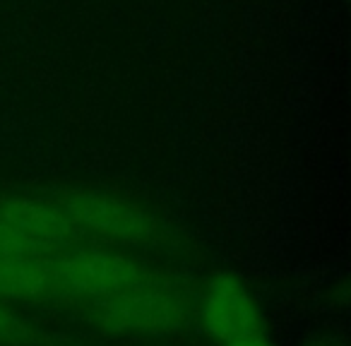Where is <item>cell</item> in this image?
Wrapping results in <instances>:
<instances>
[{
	"label": "cell",
	"mask_w": 351,
	"mask_h": 346,
	"mask_svg": "<svg viewBox=\"0 0 351 346\" xmlns=\"http://www.w3.org/2000/svg\"><path fill=\"white\" fill-rule=\"evenodd\" d=\"M39 193L58 205L94 243L169 255L188 262L205 260V250L191 231L130 193L97 183H53L39 188Z\"/></svg>",
	"instance_id": "obj_1"
},
{
	"label": "cell",
	"mask_w": 351,
	"mask_h": 346,
	"mask_svg": "<svg viewBox=\"0 0 351 346\" xmlns=\"http://www.w3.org/2000/svg\"><path fill=\"white\" fill-rule=\"evenodd\" d=\"M197 286L200 282L183 274L80 303L75 308H80V320L106 336L173 339L195 330Z\"/></svg>",
	"instance_id": "obj_2"
},
{
	"label": "cell",
	"mask_w": 351,
	"mask_h": 346,
	"mask_svg": "<svg viewBox=\"0 0 351 346\" xmlns=\"http://www.w3.org/2000/svg\"><path fill=\"white\" fill-rule=\"evenodd\" d=\"M49 260L70 306L186 274L169 264L149 262L130 250H118L104 243L70 245L56 250L53 255H49Z\"/></svg>",
	"instance_id": "obj_3"
},
{
	"label": "cell",
	"mask_w": 351,
	"mask_h": 346,
	"mask_svg": "<svg viewBox=\"0 0 351 346\" xmlns=\"http://www.w3.org/2000/svg\"><path fill=\"white\" fill-rule=\"evenodd\" d=\"M195 327L215 344H226L267 332V315L243 277L217 269L197 286Z\"/></svg>",
	"instance_id": "obj_4"
},
{
	"label": "cell",
	"mask_w": 351,
	"mask_h": 346,
	"mask_svg": "<svg viewBox=\"0 0 351 346\" xmlns=\"http://www.w3.org/2000/svg\"><path fill=\"white\" fill-rule=\"evenodd\" d=\"M0 226L53 253L70 245L94 243L58 205H53L39 190H0Z\"/></svg>",
	"instance_id": "obj_5"
},
{
	"label": "cell",
	"mask_w": 351,
	"mask_h": 346,
	"mask_svg": "<svg viewBox=\"0 0 351 346\" xmlns=\"http://www.w3.org/2000/svg\"><path fill=\"white\" fill-rule=\"evenodd\" d=\"M0 301L70 306L56 279L49 255H0Z\"/></svg>",
	"instance_id": "obj_6"
},
{
	"label": "cell",
	"mask_w": 351,
	"mask_h": 346,
	"mask_svg": "<svg viewBox=\"0 0 351 346\" xmlns=\"http://www.w3.org/2000/svg\"><path fill=\"white\" fill-rule=\"evenodd\" d=\"M0 346H77L73 336L53 332L0 301Z\"/></svg>",
	"instance_id": "obj_7"
},
{
	"label": "cell",
	"mask_w": 351,
	"mask_h": 346,
	"mask_svg": "<svg viewBox=\"0 0 351 346\" xmlns=\"http://www.w3.org/2000/svg\"><path fill=\"white\" fill-rule=\"evenodd\" d=\"M0 255H39V258H46V255H53V250L41 248V245L0 226Z\"/></svg>",
	"instance_id": "obj_8"
},
{
	"label": "cell",
	"mask_w": 351,
	"mask_h": 346,
	"mask_svg": "<svg viewBox=\"0 0 351 346\" xmlns=\"http://www.w3.org/2000/svg\"><path fill=\"white\" fill-rule=\"evenodd\" d=\"M301 346H349V339L341 332H317V334L308 336Z\"/></svg>",
	"instance_id": "obj_9"
},
{
	"label": "cell",
	"mask_w": 351,
	"mask_h": 346,
	"mask_svg": "<svg viewBox=\"0 0 351 346\" xmlns=\"http://www.w3.org/2000/svg\"><path fill=\"white\" fill-rule=\"evenodd\" d=\"M219 346H277V341L263 332V334H250V336H241V339H234V341H226V344H219Z\"/></svg>",
	"instance_id": "obj_10"
}]
</instances>
